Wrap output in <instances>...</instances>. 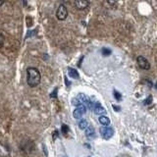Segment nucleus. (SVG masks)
<instances>
[{"mask_svg": "<svg viewBox=\"0 0 157 157\" xmlns=\"http://www.w3.org/2000/svg\"><path fill=\"white\" fill-rule=\"evenodd\" d=\"M41 81V75L36 68L29 67L27 69V82L31 87L37 86Z\"/></svg>", "mask_w": 157, "mask_h": 157, "instance_id": "nucleus-1", "label": "nucleus"}, {"mask_svg": "<svg viewBox=\"0 0 157 157\" xmlns=\"http://www.w3.org/2000/svg\"><path fill=\"white\" fill-rule=\"evenodd\" d=\"M20 148L25 153H32L34 150V144L32 140H23L20 145Z\"/></svg>", "mask_w": 157, "mask_h": 157, "instance_id": "nucleus-2", "label": "nucleus"}, {"mask_svg": "<svg viewBox=\"0 0 157 157\" xmlns=\"http://www.w3.org/2000/svg\"><path fill=\"white\" fill-rule=\"evenodd\" d=\"M56 17L59 21H64L66 20L68 17V10L66 8V6L64 4H61L60 6L58 7L57 12H56Z\"/></svg>", "mask_w": 157, "mask_h": 157, "instance_id": "nucleus-3", "label": "nucleus"}, {"mask_svg": "<svg viewBox=\"0 0 157 157\" xmlns=\"http://www.w3.org/2000/svg\"><path fill=\"white\" fill-rule=\"evenodd\" d=\"M136 63H137V65H139V67L142 69V70H149L150 69V63L144 56H137Z\"/></svg>", "mask_w": 157, "mask_h": 157, "instance_id": "nucleus-4", "label": "nucleus"}, {"mask_svg": "<svg viewBox=\"0 0 157 157\" xmlns=\"http://www.w3.org/2000/svg\"><path fill=\"white\" fill-rule=\"evenodd\" d=\"M100 134L102 137H104L105 140H108L114 135V130L107 126H103L102 128H100Z\"/></svg>", "mask_w": 157, "mask_h": 157, "instance_id": "nucleus-5", "label": "nucleus"}, {"mask_svg": "<svg viewBox=\"0 0 157 157\" xmlns=\"http://www.w3.org/2000/svg\"><path fill=\"white\" fill-rule=\"evenodd\" d=\"M86 112V108L85 105H80L77 106V108L73 112V116L75 119H81V118L83 116V114Z\"/></svg>", "mask_w": 157, "mask_h": 157, "instance_id": "nucleus-6", "label": "nucleus"}, {"mask_svg": "<svg viewBox=\"0 0 157 157\" xmlns=\"http://www.w3.org/2000/svg\"><path fill=\"white\" fill-rule=\"evenodd\" d=\"M75 7L78 10H86L88 6H90V1L88 0H75Z\"/></svg>", "mask_w": 157, "mask_h": 157, "instance_id": "nucleus-7", "label": "nucleus"}, {"mask_svg": "<svg viewBox=\"0 0 157 157\" xmlns=\"http://www.w3.org/2000/svg\"><path fill=\"white\" fill-rule=\"evenodd\" d=\"M92 109H93V112H94L96 115H105L106 114L105 108L102 105H100L98 102L95 103V105L92 107Z\"/></svg>", "mask_w": 157, "mask_h": 157, "instance_id": "nucleus-8", "label": "nucleus"}, {"mask_svg": "<svg viewBox=\"0 0 157 157\" xmlns=\"http://www.w3.org/2000/svg\"><path fill=\"white\" fill-rule=\"evenodd\" d=\"M98 121L102 125V126H109L110 125V120L109 118L105 115H100L99 118H98Z\"/></svg>", "mask_w": 157, "mask_h": 157, "instance_id": "nucleus-9", "label": "nucleus"}, {"mask_svg": "<svg viewBox=\"0 0 157 157\" xmlns=\"http://www.w3.org/2000/svg\"><path fill=\"white\" fill-rule=\"evenodd\" d=\"M68 75L70 76L72 78H80V75H78V71L76 69H73V68H68Z\"/></svg>", "mask_w": 157, "mask_h": 157, "instance_id": "nucleus-10", "label": "nucleus"}, {"mask_svg": "<svg viewBox=\"0 0 157 157\" xmlns=\"http://www.w3.org/2000/svg\"><path fill=\"white\" fill-rule=\"evenodd\" d=\"M86 136H88V137H92L95 136V132H94V129H93L92 127L88 126L86 129Z\"/></svg>", "mask_w": 157, "mask_h": 157, "instance_id": "nucleus-11", "label": "nucleus"}, {"mask_svg": "<svg viewBox=\"0 0 157 157\" xmlns=\"http://www.w3.org/2000/svg\"><path fill=\"white\" fill-rule=\"evenodd\" d=\"M78 127H80V129H82V130H86L88 127V122L86 120H82V121H80V123H78Z\"/></svg>", "mask_w": 157, "mask_h": 157, "instance_id": "nucleus-12", "label": "nucleus"}, {"mask_svg": "<svg viewBox=\"0 0 157 157\" xmlns=\"http://www.w3.org/2000/svg\"><path fill=\"white\" fill-rule=\"evenodd\" d=\"M102 55H104V56H108V55H110V54L112 53V51L110 50V49H108V48H102Z\"/></svg>", "mask_w": 157, "mask_h": 157, "instance_id": "nucleus-13", "label": "nucleus"}, {"mask_svg": "<svg viewBox=\"0 0 157 157\" xmlns=\"http://www.w3.org/2000/svg\"><path fill=\"white\" fill-rule=\"evenodd\" d=\"M62 132H63V134H65V135L69 132V128L67 125H62Z\"/></svg>", "mask_w": 157, "mask_h": 157, "instance_id": "nucleus-14", "label": "nucleus"}, {"mask_svg": "<svg viewBox=\"0 0 157 157\" xmlns=\"http://www.w3.org/2000/svg\"><path fill=\"white\" fill-rule=\"evenodd\" d=\"M114 96H115V98L117 100H121V98H122V96H121V94L118 91H116V90H114Z\"/></svg>", "mask_w": 157, "mask_h": 157, "instance_id": "nucleus-15", "label": "nucleus"}, {"mask_svg": "<svg viewBox=\"0 0 157 157\" xmlns=\"http://www.w3.org/2000/svg\"><path fill=\"white\" fill-rule=\"evenodd\" d=\"M106 1L109 5H115L118 2V0H106Z\"/></svg>", "mask_w": 157, "mask_h": 157, "instance_id": "nucleus-16", "label": "nucleus"}, {"mask_svg": "<svg viewBox=\"0 0 157 157\" xmlns=\"http://www.w3.org/2000/svg\"><path fill=\"white\" fill-rule=\"evenodd\" d=\"M152 101V96H149L148 98H147V100L144 101V104H150Z\"/></svg>", "mask_w": 157, "mask_h": 157, "instance_id": "nucleus-17", "label": "nucleus"}, {"mask_svg": "<svg viewBox=\"0 0 157 157\" xmlns=\"http://www.w3.org/2000/svg\"><path fill=\"white\" fill-rule=\"evenodd\" d=\"M3 44H4V36H3V33H1V47H3Z\"/></svg>", "mask_w": 157, "mask_h": 157, "instance_id": "nucleus-18", "label": "nucleus"}, {"mask_svg": "<svg viewBox=\"0 0 157 157\" xmlns=\"http://www.w3.org/2000/svg\"><path fill=\"white\" fill-rule=\"evenodd\" d=\"M113 107H114V109L116 110V111H120V107H117V106H113Z\"/></svg>", "mask_w": 157, "mask_h": 157, "instance_id": "nucleus-19", "label": "nucleus"}, {"mask_svg": "<svg viewBox=\"0 0 157 157\" xmlns=\"http://www.w3.org/2000/svg\"><path fill=\"white\" fill-rule=\"evenodd\" d=\"M4 1L5 0H1V2H0V6H2V5L4 4Z\"/></svg>", "mask_w": 157, "mask_h": 157, "instance_id": "nucleus-20", "label": "nucleus"}]
</instances>
